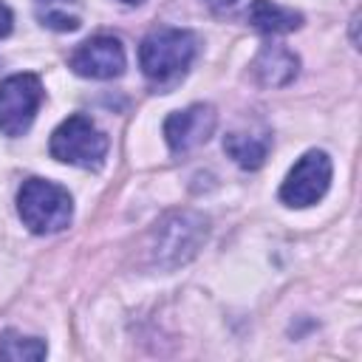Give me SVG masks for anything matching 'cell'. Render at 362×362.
<instances>
[{
  "label": "cell",
  "mask_w": 362,
  "mask_h": 362,
  "mask_svg": "<svg viewBox=\"0 0 362 362\" xmlns=\"http://www.w3.org/2000/svg\"><path fill=\"white\" fill-rule=\"evenodd\" d=\"M17 212L31 232L51 235L71 223L74 206L68 189H62L59 184L45 178H28L17 192Z\"/></svg>",
  "instance_id": "7a4b0ae2"
},
{
  "label": "cell",
  "mask_w": 362,
  "mask_h": 362,
  "mask_svg": "<svg viewBox=\"0 0 362 362\" xmlns=\"http://www.w3.org/2000/svg\"><path fill=\"white\" fill-rule=\"evenodd\" d=\"M122 3H141V0H122Z\"/></svg>",
  "instance_id": "9a60e30c"
},
{
  "label": "cell",
  "mask_w": 362,
  "mask_h": 362,
  "mask_svg": "<svg viewBox=\"0 0 362 362\" xmlns=\"http://www.w3.org/2000/svg\"><path fill=\"white\" fill-rule=\"evenodd\" d=\"M45 356V342L37 337H23L17 331H3L0 337V359L8 362H34Z\"/></svg>",
  "instance_id": "7c38bea8"
},
{
  "label": "cell",
  "mask_w": 362,
  "mask_h": 362,
  "mask_svg": "<svg viewBox=\"0 0 362 362\" xmlns=\"http://www.w3.org/2000/svg\"><path fill=\"white\" fill-rule=\"evenodd\" d=\"M249 23L263 34H288L300 28L303 14L280 3H272V0H255L249 6Z\"/></svg>",
  "instance_id": "9c48e42d"
},
{
  "label": "cell",
  "mask_w": 362,
  "mask_h": 362,
  "mask_svg": "<svg viewBox=\"0 0 362 362\" xmlns=\"http://www.w3.org/2000/svg\"><path fill=\"white\" fill-rule=\"evenodd\" d=\"M37 20L54 31H74L82 23L79 0H34Z\"/></svg>",
  "instance_id": "30bf717a"
},
{
  "label": "cell",
  "mask_w": 362,
  "mask_h": 362,
  "mask_svg": "<svg viewBox=\"0 0 362 362\" xmlns=\"http://www.w3.org/2000/svg\"><path fill=\"white\" fill-rule=\"evenodd\" d=\"M198 40L187 28H156L139 45V62L150 82L167 85L189 68L195 59Z\"/></svg>",
  "instance_id": "6da1fadb"
},
{
  "label": "cell",
  "mask_w": 362,
  "mask_h": 362,
  "mask_svg": "<svg viewBox=\"0 0 362 362\" xmlns=\"http://www.w3.org/2000/svg\"><path fill=\"white\" fill-rule=\"evenodd\" d=\"M255 76L263 82V85H272V88H280L286 82L294 79L297 74V57L283 48V45H266L257 59H255Z\"/></svg>",
  "instance_id": "ba28073f"
},
{
  "label": "cell",
  "mask_w": 362,
  "mask_h": 362,
  "mask_svg": "<svg viewBox=\"0 0 362 362\" xmlns=\"http://www.w3.org/2000/svg\"><path fill=\"white\" fill-rule=\"evenodd\" d=\"M206 3H209L212 8H232L238 0H206Z\"/></svg>",
  "instance_id": "5bb4252c"
},
{
  "label": "cell",
  "mask_w": 362,
  "mask_h": 362,
  "mask_svg": "<svg viewBox=\"0 0 362 362\" xmlns=\"http://www.w3.org/2000/svg\"><path fill=\"white\" fill-rule=\"evenodd\" d=\"M223 150L235 158V164H240L243 170H257L266 161L269 153V141L260 136H249V133H229L223 139Z\"/></svg>",
  "instance_id": "8fae6325"
},
{
  "label": "cell",
  "mask_w": 362,
  "mask_h": 362,
  "mask_svg": "<svg viewBox=\"0 0 362 362\" xmlns=\"http://www.w3.org/2000/svg\"><path fill=\"white\" fill-rule=\"evenodd\" d=\"M8 31H11V11H8V6L0 3V37H6Z\"/></svg>",
  "instance_id": "4fadbf2b"
},
{
  "label": "cell",
  "mask_w": 362,
  "mask_h": 362,
  "mask_svg": "<svg viewBox=\"0 0 362 362\" xmlns=\"http://www.w3.org/2000/svg\"><path fill=\"white\" fill-rule=\"evenodd\" d=\"M42 102V82L34 74H14L0 82V133L23 136Z\"/></svg>",
  "instance_id": "277c9868"
},
{
  "label": "cell",
  "mask_w": 362,
  "mask_h": 362,
  "mask_svg": "<svg viewBox=\"0 0 362 362\" xmlns=\"http://www.w3.org/2000/svg\"><path fill=\"white\" fill-rule=\"evenodd\" d=\"M51 156L57 161L74 164V167H99L107 153V136L88 119V116H68L54 133L48 144Z\"/></svg>",
  "instance_id": "3957f363"
},
{
  "label": "cell",
  "mask_w": 362,
  "mask_h": 362,
  "mask_svg": "<svg viewBox=\"0 0 362 362\" xmlns=\"http://www.w3.org/2000/svg\"><path fill=\"white\" fill-rule=\"evenodd\" d=\"M215 130V110L209 105H189L184 110H175L164 122V139L173 153H187L209 139Z\"/></svg>",
  "instance_id": "52a82bcc"
},
{
  "label": "cell",
  "mask_w": 362,
  "mask_h": 362,
  "mask_svg": "<svg viewBox=\"0 0 362 362\" xmlns=\"http://www.w3.org/2000/svg\"><path fill=\"white\" fill-rule=\"evenodd\" d=\"M331 184V158L322 150H308L286 175L280 187V201L286 206H311L317 204Z\"/></svg>",
  "instance_id": "5b68a950"
},
{
  "label": "cell",
  "mask_w": 362,
  "mask_h": 362,
  "mask_svg": "<svg viewBox=\"0 0 362 362\" xmlns=\"http://www.w3.org/2000/svg\"><path fill=\"white\" fill-rule=\"evenodd\" d=\"M71 68L74 74L88 79H113L124 71V48L116 37L99 34L74 51Z\"/></svg>",
  "instance_id": "8992f818"
}]
</instances>
